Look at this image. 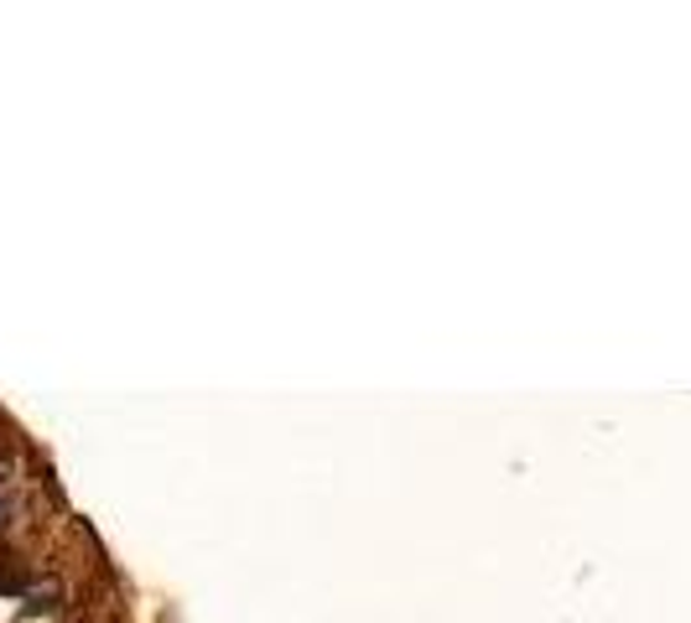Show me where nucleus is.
I'll use <instances>...</instances> for the list:
<instances>
[{
  "label": "nucleus",
  "instance_id": "nucleus-1",
  "mask_svg": "<svg viewBox=\"0 0 691 623\" xmlns=\"http://www.w3.org/2000/svg\"><path fill=\"white\" fill-rule=\"evenodd\" d=\"M21 588H27V577H21L17 557H6V551H0V592H21Z\"/></svg>",
  "mask_w": 691,
  "mask_h": 623
}]
</instances>
